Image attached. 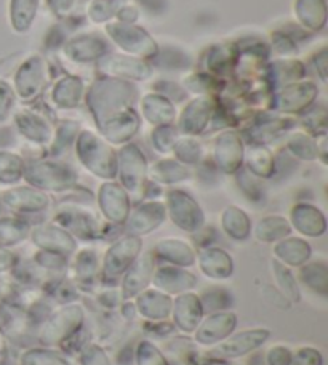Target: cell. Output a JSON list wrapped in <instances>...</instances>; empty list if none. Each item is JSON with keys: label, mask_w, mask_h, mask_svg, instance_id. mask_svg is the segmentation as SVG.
<instances>
[{"label": "cell", "mask_w": 328, "mask_h": 365, "mask_svg": "<svg viewBox=\"0 0 328 365\" xmlns=\"http://www.w3.org/2000/svg\"><path fill=\"white\" fill-rule=\"evenodd\" d=\"M37 0H13L11 15L18 29H26L36 15Z\"/></svg>", "instance_id": "1"}, {"label": "cell", "mask_w": 328, "mask_h": 365, "mask_svg": "<svg viewBox=\"0 0 328 365\" xmlns=\"http://www.w3.org/2000/svg\"><path fill=\"white\" fill-rule=\"evenodd\" d=\"M274 274H275V280H277L279 287L282 292L285 293L287 298L293 299V302H298L299 299V289L294 279L292 277V272L288 271L284 266H280L279 263H274Z\"/></svg>", "instance_id": "2"}, {"label": "cell", "mask_w": 328, "mask_h": 365, "mask_svg": "<svg viewBox=\"0 0 328 365\" xmlns=\"http://www.w3.org/2000/svg\"><path fill=\"white\" fill-rule=\"evenodd\" d=\"M51 2V5L53 6H56V10H63V9H66V6H69V4H71V0H50Z\"/></svg>", "instance_id": "3"}]
</instances>
